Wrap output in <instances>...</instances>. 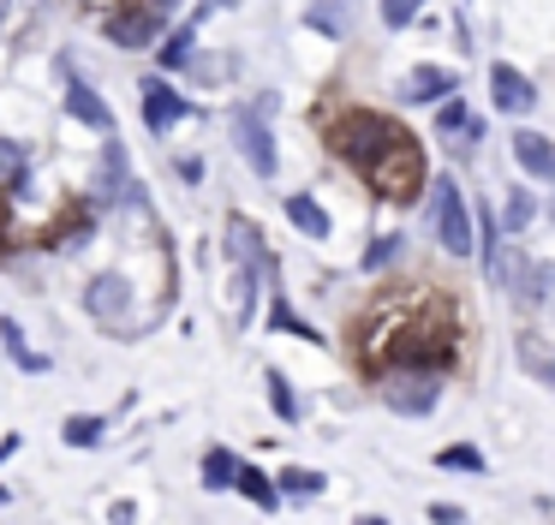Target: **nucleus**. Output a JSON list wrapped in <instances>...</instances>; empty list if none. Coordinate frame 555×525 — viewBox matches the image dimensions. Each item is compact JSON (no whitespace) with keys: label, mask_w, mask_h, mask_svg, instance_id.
I'll return each mask as SVG.
<instances>
[{"label":"nucleus","mask_w":555,"mask_h":525,"mask_svg":"<svg viewBox=\"0 0 555 525\" xmlns=\"http://www.w3.org/2000/svg\"><path fill=\"white\" fill-rule=\"evenodd\" d=\"M400 131H406V126H395V119L376 114V107H340V114L328 119V150L347 155L359 174H371V167L400 143Z\"/></svg>","instance_id":"1"},{"label":"nucleus","mask_w":555,"mask_h":525,"mask_svg":"<svg viewBox=\"0 0 555 525\" xmlns=\"http://www.w3.org/2000/svg\"><path fill=\"white\" fill-rule=\"evenodd\" d=\"M383 406L388 412H400V418H430L436 412V400H442V370H430V364H395V370H383Z\"/></svg>","instance_id":"2"},{"label":"nucleus","mask_w":555,"mask_h":525,"mask_svg":"<svg viewBox=\"0 0 555 525\" xmlns=\"http://www.w3.org/2000/svg\"><path fill=\"white\" fill-rule=\"evenodd\" d=\"M430 233L436 245L448 251V257H472L478 251V239H472V215H466V197H460V185L448 174L430 179Z\"/></svg>","instance_id":"3"},{"label":"nucleus","mask_w":555,"mask_h":525,"mask_svg":"<svg viewBox=\"0 0 555 525\" xmlns=\"http://www.w3.org/2000/svg\"><path fill=\"white\" fill-rule=\"evenodd\" d=\"M376 185V197H388V203H412L424 191V150H418V138L412 131H400V143L383 155V162L364 174Z\"/></svg>","instance_id":"4"},{"label":"nucleus","mask_w":555,"mask_h":525,"mask_svg":"<svg viewBox=\"0 0 555 525\" xmlns=\"http://www.w3.org/2000/svg\"><path fill=\"white\" fill-rule=\"evenodd\" d=\"M233 138H240V155L251 162L257 179H275L281 155H275V138H269V126H263L257 107H240V114H233Z\"/></svg>","instance_id":"5"},{"label":"nucleus","mask_w":555,"mask_h":525,"mask_svg":"<svg viewBox=\"0 0 555 525\" xmlns=\"http://www.w3.org/2000/svg\"><path fill=\"white\" fill-rule=\"evenodd\" d=\"M162 18H168V12L144 7V0H132V7H114L102 30H108L114 48H150V42L162 36Z\"/></svg>","instance_id":"6"},{"label":"nucleus","mask_w":555,"mask_h":525,"mask_svg":"<svg viewBox=\"0 0 555 525\" xmlns=\"http://www.w3.org/2000/svg\"><path fill=\"white\" fill-rule=\"evenodd\" d=\"M138 95H144V126L150 131H168V126H180V119L192 114V102H185L168 78H144V90H138Z\"/></svg>","instance_id":"7"},{"label":"nucleus","mask_w":555,"mask_h":525,"mask_svg":"<svg viewBox=\"0 0 555 525\" xmlns=\"http://www.w3.org/2000/svg\"><path fill=\"white\" fill-rule=\"evenodd\" d=\"M490 95H495V107H502V114H531L538 84H531L519 66H490Z\"/></svg>","instance_id":"8"},{"label":"nucleus","mask_w":555,"mask_h":525,"mask_svg":"<svg viewBox=\"0 0 555 525\" xmlns=\"http://www.w3.org/2000/svg\"><path fill=\"white\" fill-rule=\"evenodd\" d=\"M514 162H519V174H531V179H555V138L519 126L514 131Z\"/></svg>","instance_id":"9"},{"label":"nucleus","mask_w":555,"mask_h":525,"mask_svg":"<svg viewBox=\"0 0 555 525\" xmlns=\"http://www.w3.org/2000/svg\"><path fill=\"white\" fill-rule=\"evenodd\" d=\"M126 305H132V286H126L120 274H96V281L85 286V310H90V317H102V322L126 317Z\"/></svg>","instance_id":"10"},{"label":"nucleus","mask_w":555,"mask_h":525,"mask_svg":"<svg viewBox=\"0 0 555 525\" xmlns=\"http://www.w3.org/2000/svg\"><path fill=\"white\" fill-rule=\"evenodd\" d=\"M400 95H406V102H448V95H454V72L448 66H412L406 78H400Z\"/></svg>","instance_id":"11"},{"label":"nucleus","mask_w":555,"mask_h":525,"mask_svg":"<svg viewBox=\"0 0 555 525\" xmlns=\"http://www.w3.org/2000/svg\"><path fill=\"white\" fill-rule=\"evenodd\" d=\"M126 191H132V179H126V150L114 143V131H108V143H102V179H96V203L108 209V203H120Z\"/></svg>","instance_id":"12"},{"label":"nucleus","mask_w":555,"mask_h":525,"mask_svg":"<svg viewBox=\"0 0 555 525\" xmlns=\"http://www.w3.org/2000/svg\"><path fill=\"white\" fill-rule=\"evenodd\" d=\"M66 107H73V114L85 119V126H96V131H114V114H108V102H102V95L90 90L85 78H73V84H66Z\"/></svg>","instance_id":"13"},{"label":"nucleus","mask_w":555,"mask_h":525,"mask_svg":"<svg viewBox=\"0 0 555 525\" xmlns=\"http://www.w3.org/2000/svg\"><path fill=\"white\" fill-rule=\"evenodd\" d=\"M287 221L299 227L305 239H328V233H335V227H328V215H323V203L305 197V191H293V197H287Z\"/></svg>","instance_id":"14"},{"label":"nucleus","mask_w":555,"mask_h":525,"mask_svg":"<svg viewBox=\"0 0 555 525\" xmlns=\"http://www.w3.org/2000/svg\"><path fill=\"white\" fill-rule=\"evenodd\" d=\"M228 484H240L245 496L257 501V508H275V489L263 484V472H257V465H245V460H233V472H228Z\"/></svg>","instance_id":"15"},{"label":"nucleus","mask_w":555,"mask_h":525,"mask_svg":"<svg viewBox=\"0 0 555 525\" xmlns=\"http://www.w3.org/2000/svg\"><path fill=\"white\" fill-rule=\"evenodd\" d=\"M192 54H197V24H185V30L168 36V48H162V66L180 72V66H192Z\"/></svg>","instance_id":"16"},{"label":"nucleus","mask_w":555,"mask_h":525,"mask_svg":"<svg viewBox=\"0 0 555 525\" xmlns=\"http://www.w3.org/2000/svg\"><path fill=\"white\" fill-rule=\"evenodd\" d=\"M0 341H7V353H13L25 370H49V358H37V353H30V346H25V329H18L13 317H0Z\"/></svg>","instance_id":"17"},{"label":"nucleus","mask_w":555,"mask_h":525,"mask_svg":"<svg viewBox=\"0 0 555 525\" xmlns=\"http://www.w3.org/2000/svg\"><path fill=\"white\" fill-rule=\"evenodd\" d=\"M436 465H448V472H478V477H483V465H490V460H483V453L472 448V441H454V448L436 453Z\"/></svg>","instance_id":"18"},{"label":"nucleus","mask_w":555,"mask_h":525,"mask_svg":"<svg viewBox=\"0 0 555 525\" xmlns=\"http://www.w3.org/2000/svg\"><path fill=\"white\" fill-rule=\"evenodd\" d=\"M269 406H275V418H287V424H293V418H299V394H293L287 388V376H281V370H269Z\"/></svg>","instance_id":"19"},{"label":"nucleus","mask_w":555,"mask_h":525,"mask_svg":"<svg viewBox=\"0 0 555 525\" xmlns=\"http://www.w3.org/2000/svg\"><path fill=\"white\" fill-rule=\"evenodd\" d=\"M519 364H526V370H538V376L555 388V353H543V346L531 341V334H519Z\"/></svg>","instance_id":"20"},{"label":"nucleus","mask_w":555,"mask_h":525,"mask_svg":"<svg viewBox=\"0 0 555 525\" xmlns=\"http://www.w3.org/2000/svg\"><path fill=\"white\" fill-rule=\"evenodd\" d=\"M281 489H287V496H317V489H323V472H311V465H287V472H281Z\"/></svg>","instance_id":"21"},{"label":"nucleus","mask_w":555,"mask_h":525,"mask_svg":"<svg viewBox=\"0 0 555 525\" xmlns=\"http://www.w3.org/2000/svg\"><path fill=\"white\" fill-rule=\"evenodd\" d=\"M531 215H538V197H531V191H514V197H507V233H526L531 227Z\"/></svg>","instance_id":"22"},{"label":"nucleus","mask_w":555,"mask_h":525,"mask_svg":"<svg viewBox=\"0 0 555 525\" xmlns=\"http://www.w3.org/2000/svg\"><path fill=\"white\" fill-rule=\"evenodd\" d=\"M66 441H73V448H96L102 441V418H66Z\"/></svg>","instance_id":"23"},{"label":"nucleus","mask_w":555,"mask_h":525,"mask_svg":"<svg viewBox=\"0 0 555 525\" xmlns=\"http://www.w3.org/2000/svg\"><path fill=\"white\" fill-rule=\"evenodd\" d=\"M395 257H400V233H383V239H376L371 251H364V269L376 274V269H383V262H395Z\"/></svg>","instance_id":"24"},{"label":"nucleus","mask_w":555,"mask_h":525,"mask_svg":"<svg viewBox=\"0 0 555 525\" xmlns=\"http://www.w3.org/2000/svg\"><path fill=\"white\" fill-rule=\"evenodd\" d=\"M412 12H418V0H383V24H412Z\"/></svg>","instance_id":"25"},{"label":"nucleus","mask_w":555,"mask_h":525,"mask_svg":"<svg viewBox=\"0 0 555 525\" xmlns=\"http://www.w3.org/2000/svg\"><path fill=\"white\" fill-rule=\"evenodd\" d=\"M18 167H25V150H18V143H13V138H0V174L13 179V174H18Z\"/></svg>","instance_id":"26"},{"label":"nucleus","mask_w":555,"mask_h":525,"mask_svg":"<svg viewBox=\"0 0 555 525\" xmlns=\"http://www.w3.org/2000/svg\"><path fill=\"white\" fill-rule=\"evenodd\" d=\"M204 472H209V484H228V472H233V453H209V460H204Z\"/></svg>","instance_id":"27"},{"label":"nucleus","mask_w":555,"mask_h":525,"mask_svg":"<svg viewBox=\"0 0 555 525\" xmlns=\"http://www.w3.org/2000/svg\"><path fill=\"white\" fill-rule=\"evenodd\" d=\"M430 520H436V525H466V513H460L454 501H436V508H430Z\"/></svg>","instance_id":"28"},{"label":"nucleus","mask_w":555,"mask_h":525,"mask_svg":"<svg viewBox=\"0 0 555 525\" xmlns=\"http://www.w3.org/2000/svg\"><path fill=\"white\" fill-rule=\"evenodd\" d=\"M180 179H192V185H197V179H204V162H197V155H185V162H180Z\"/></svg>","instance_id":"29"},{"label":"nucleus","mask_w":555,"mask_h":525,"mask_svg":"<svg viewBox=\"0 0 555 525\" xmlns=\"http://www.w3.org/2000/svg\"><path fill=\"white\" fill-rule=\"evenodd\" d=\"M543 305H550V310H555V269H550V293H543Z\"/></svg>","instance_id":"30"},{"label":"nucleus","mask_w":555,"mask_h":525,"mask_svg":"<svg viewBox=\"0 0 555 525\" xmlns=\"http://www.w3.org/2000/svg\"><path fill=\"white\" fill-rule=\"evenodd\" d=\"M150 7H156V12H173V7H180V0H150Z\"/></svg>","instance_id":"31"},{"label":"nucleus","mask_w":555,"mask_h":525,"mask_svg":"<svg viewBox=\"0 0 555 525\" xmlns=\"http://www.w3.org/2000/svg\"><path fill=\"white\" fill-rule=\"evenodd\" d=\"M352 525H388V520H376V513H364V520H352Z\"/></svg>","instance_id":"32"},{"label":"nucleus","mask_w":555,"mask_h":525,"mask_svg":"<svg viewBox=\"0 0 555 525\" xmlns=\"http://www.w3.org/2000/svg\"><path fill=\"white\" fill-rule=\"evenodd\" d=\"M216 7H240V0H216Z\"/></svg>","instance_id":"33"},{"label":"nucleus","mask_w":555,"mask_h":525,"mask_svg":"<svg viewBox=\"0 0 555 525\" xmlns=\"http://www.w3.org/2000/svg\"><path fill=\"white\" fill-rule=\"evenodd\" d=\"M550 215H555V203H550Z\"/></svg>","instance_id":"34"}]
</instances>
